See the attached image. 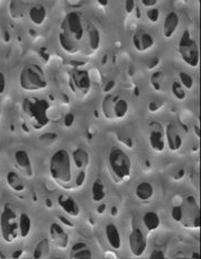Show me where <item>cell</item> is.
<instances>
[{
    "label": "cell",
    "instance_id": "2",
    "mask_svg": "<svg viewBox=\"0 0 201 259\" xmlns=\"http://www.w3.org/2000/svg\"><path fill=\"white\" fill-rule=\"evenodd\" d=\"M19 86L25 92H38L47 88V79L43 69L35 63L24 66L19 76Z\"/></svg>",
    "mask_w": 201,
    "mask_h": 259
},
{
    "label": "cell",
    "instance_id": "15",
    "mask_svg": "<svg viewBox=\"0 0 201 259\" xmlns=\"http://www.w3.org/2000/svg\"><path fill=\"white\" fill-rule=\"evenodd\" d=\"M58 204L59 206L61 207V210L70 218L75 219L80 215V213H81V208H80L78 202L71 196L61 194V195L58 197Z\"/></svg>",
    "mask_w": 201,
    "mask_h": 259
},
{
    "label": "cell",
    "instance_id": "28",
    "mask_svg": "<svg viewBox=\"0 0 201 259\" xmlns=\"http://www.w3.org/2000/svg\"><path fill=\"white\" fill-rule=\"evenodd\" d=\"M72 257L75 259H88V258H92V251L90 249L83 245V243H79L74 247L73 249V253Z\"/></svg>",
    "mask_w": 201,
    "mask_h": 259
},
{
    "label": "cell",
    "instance_id": "11",
    "mask_svg": "<svg viewBox=\"0 0 201 259\" xmlns=\"http://www.w3.org/2000/svg\"><path fill=\"white\" fill-rule=\"evenodd\" d=\"M165 143L170 151L178 152L183 146V138L178 126L173 123H169L164 130Z\"/></svg>",
    "mask_w": 201,
    "mask_h": 259
},
{
    "label": "cell",
    "instance_id": "33",
    "mask_svg": "<svg viewBox=\"0 0 201 259\" xmlns=\"http://www.w3.org/2000/svg\"><path fill=\"white\" fill-rule=\"evenodd\" d=\"M149 258H152V259H164L165 253H164L163 250H161V249H155V250L149 255Z\"/></svg>",
    "mask_w": 201,
    "mask_h": 259
},
{
    "label": "cell",
    "instance_id": "27",
    "mask_svg": "<svg viewBox=\"0 0 201 259\" xmlns=\"http://www.w3.org/2000/svg\"><path fill=\"white\" fill-rule=\"evenodd\" d=\"M49 253L48 239H42L34 249V258H46Z\"/></svg>",
    "mask_w": 201,
    "mask_h": 259
},
{
    "label": "cell",
    "instance_id": "32",
    "mask_svg": "<svg viewBox=\"0 0 201 259\" xmlns=\"http://www.w3.org/2000/svg\"><path fill=\"white\" fill-rule=\"evenodd\" d=\"M146 18L149 23L157 24L160 21V11L158 8H148L146 11Z\"/></svg>",
    "mask_w": 201,
    "mask_h": 259
},
{
    "label": "cell",
    "instance_id": "12",
    "mask_svg": "<svg viewBox=\"0 0 201 259\" xmlns=\"http://www.w3.org/2000/svg\"><path fill=\"white\" fill-rule=\"evenodd\" d=\"M49 238L52 242L61 250L68 249L70 245V237L65 229L59 222H52L49 226Z\"/></svg>",
    "mask_w": 201,
    "mask_h": 259
},
{
    "label": "cell",
    "instance_id": "23",
    "mask_svg": "<svg viewBox=\"0 0 201 259\" xmlns=\"http://www.w3.org/2000/svg\"><path fill=\"white\" fill-rule=\"evenodd\" d=\"M129 104L125 98H117L113 103V115L116 118H124L127 116Z\"/></svg>",
    "mask_w": 201,
    "mask_h": 259
},
{
    "label": "cell",
    "instance_id": "9",
    "mask_svg": "<svg viewBox=\"0 0 201 259\" xmlns=\"http://www.w3.org/2000/svg\"><path fill=\"white\" fill-rule=\"evenodd\" d=\"M148 143L150 149L157 153H163L167 147L165 143L164 128L159 123H152L149 125L148 133Z\"/></svg>",
    "mask_w": 201,
    "mask_h": 259
},
{
    "label": "cell",
    "instance_id": "18",
    "mask_svg": "<svg viewBox=\"0 0 201 259\" xmlns=\"http://www.w3.org/2000/svg\"><path fill=\"white\" fill-rule=\"evenodd\" d=\"M28 17L35 26H42V25L46 22L47 18V12L43 5L37 4L34 5L28 11Z\"/></svg>",
    "mask_w": 201,
    "mask_h": 259
},
{
    "label": "cell",
    "instance_id": "37",
    "mask_svg": "<svg viewBox=\"0 0 201 259\" xmlns=\"http://www.w3.org/2000/svg\"><path fill=\"white\" fill-rule=\"evenodd\" d=\"M97 3H98L102 7H107L108 4H109V0H97Z\"/></svg>",
    "mask_w": 201,
    "mask_h": 259
},
{
    "label": "cell",
    "instance_id": "3",
    "mask_svg": "<svg viewBox=\"0 0 201 259\" xmlns=\"http://www.w3.org/2000/svg\"><path fill=\"white\" fill-rule=\"evenodd\" d=\"M108 165L113 175L120 182H128L132 177V160L128 154L119 148H114L108 154Z\"/></svg>",
    "mask_w": 201,
    "mask_h": 259
},
{
    "label": "cell",
    "instance_id": "36",
    "mask_svg": "<svg viewBox=\"0 0 201 259\" xmlns=\"http://www.w3.org/2000/svg\"><path fill=\"white\" fill-rule=\"evenodd\" d=\"M5 87H6V82H5V78L2 73H0V93H4Z\"/></svg>",
    "mask_w": 201,
    "mask_h": 259
},
{
    "label": "cell",
    "instance_id": "17",
    "mask_svg": "<svg viewBox=\"0 0 201 259\" xmlns=\"http://www.w3.org/2000/svg\"><path fill=\"white\" fill-rule=\"evenodd\" d=\"M105 236H106V240L108 245L112 247L114 250H120L122 248V236H120L119 229L117 226L113 222L108 223L105 227Z\"/></svg>",
    "mask_w": 201,
    "mask_h": 259
},
{
    "label": "cell",
    "instance_id": "1",
    "mask_svg": "<svg viewBox=\"0 0 201 259\" xmlns=\"http://www.w3.org/2000/svg\"><path fill=\"white\" fill-rule=\"evenodd\" d=\"M49 175L60 185H68L72 181V159L67 149L55 151L49 159Z\"/></svg>",
    "mask_w": 201,
    "mask_h": 259
},
{
    "label": "cell",
    "instance_id": "31",
    "mask_svg": "<svg viewBox=\"0 0 201 259\" xmlns=\"http://www.w3.org/2000/svg\"><path fill=\"white\" fill-rule=\"evenodd\" d=\"M171 218L177 223L182 222L184 218V211L182 206H173L172 210H171Z\"/></svg>",
    "mask_w": 201,
    "mask_h": 259
},
{
    "label": "cell",
    "instance_id": "30",
    "mask_svg": "<svg viewBox=\"0 0 201 259\" xmlns=\"http://www.w3.org/2000/svg\"><path fill=\"white\" fill-rule=\"evenodd\" d=\"M178 77H179V82L182 84V87L184 89H187V91H191V89L193 88V84H194L193 78L191 77L189 73L181 71V72H179Z\"/></svg>",
    "mask_w": 201,
    "mask_h": 259
},
{
    "label": "cell",
    "instance_id": "20",
    "mask_svg": "<svg viewBox=\"0 0 201 259\" xmlns=\"http://www.w3.org/2000/svg\"><path fill=\"white\" fill-rule=\"evenodd\" d=\"M142 222L144 224L145 229H146L148 232L157 231L161 226V219L159 217V214L154 211L145 212L143 214Z\"/></svg>",
    "mask_w": 201,
    "mask_h": 259
},
{
    "label": "cell",
    "instance_id": "16",
    "mask_svg": "<svg viewBox=\"0 0 201 259\" xmlns=\"http://www.w3.org/2000/svg\"><path fill=\"white\" fill-rule=\"evenodd\" d=\"M180 25V17L177 12H169L163 22V35L165 38H172Z\"/></svg>",
    "mask_w": 201,
    "mask_h": 259
},
{
    "label": "cell",
    "instance_id": "7",
    "mask_svg": "<svg viewBox=\"0 0 201 259\" xmlns=\"http://www.w3.org/2000/svg\"><path fill=\"white\" fill-rule=\"evenodd\" d=\"M24 112L31 121L39 126H44L47 123V116L46 112L48 105L45 101L42 99H36L32 101V99H25L24 102Z\"/></svg>",
    "mask_w": 201,
    "mask_h": 259
},
{
    "label": "cell",
    "instance_id": "26",
    "mask_svg": "<svg viewBox=\"0 0 201 259\" xmlns=\"http://www.w3.org/2000/svg\"><path fill=\"white\" fill-rule=\"evenodd\" d=\"M59 42H60V46H61L64 52H67L69 54H75L79 52L80 49L77 44H74L71 39L65 36L62 33L59 34Z\"/></svg>",
    "mask_w": 201,
    "mask_h": 259
},
{
    "label": "cell",
    "instance_id": "8",
    "mask_svg": "<svg viewBox=\"0 0 201 259\" xmlns=\"http://www.w3.org/2000/svg\"><path fill=\"white\" fill-rule=\"evenodd\" d=\"M128 246L130 253L134 257L139 258L145 255L147 250V239L142 229L134 228L128 238Z\"/></svg>",
    "mask_w": 201,
    "mask_h": 259
},
{
    "label": "cell",
    "instance_id": "13",
    "mask_svg": "<svg viewBox=\"0 0 201 259\" xmlns=\"http://www.w3.org/2000/svg\"><path fill=\"white\" fill-rule=\"evenodd\" d=\"M14 162L15 166L26 178H32L34 176V169L32 165V160L26 150L19 149L14 153Z\"/></svg>",
    "mask_w": 201,
    "mask_h": 259
},
{
    "label": "cell",
    "instance_id": "19",
    "mask_svg": "<svg viewBox=\"0 0 201 259\" xmlns=\"http://www.w3.org/2000/svg\"><path fill=\"white\" fill-rule=\"evenodd\" d=\"M155 189L149 182H140L135 188V196L138 201L147 202L154 197Z\"/></svg>",
    "mask_w": 201,
    "mask_h": 259
},
{
    "label": "cell",
    "instance_id": "22",
    "mask_svg": "<svg viewBox=\"0 0 201 259\" xmlns=\"http://www.w3.org/2000/svg\"><path fill=\"white\" fill-rule=\"evenodd\" d=\"M85 35L88 36V44L89 49L92 53L97 52L100 49V44H102V36H100V32L97 27L90 26L87 28V34Z\"/></svg>",
    "mask_w": 201,
    "mask_h": 259
},
{
    "label": "cell",
    "instance_id": "21",
    "mask_svg": "<svg viewBox=\"0 0 201 259\" xmlns=\"http://www.w3.org/2000/svg\"><path fill=\"white\" fill-rule=\"evenodd\" d=\"M18 230L19 237L27 238L32 230V219L26 212L19 213L18 215Z\"/></svg>",
    "mask_w": 201,
    "mask_h": 259
},
{
    "label": "cell",
    "instance_id": "24",
    "mask_svg": "<svg viewBox=\"0 0 201 259\" xmlns=\"http://www.w3.org/2000/svg\"><path fill=\"white\" fill-rule=\"evenodd\" d=\"M91 195L94 202H103L107 196V189L102 179L97 178L91 186Z\"/></svg>",
    "mask_w": 201,
    "mask_h": 259
},
{
    "label": "cell",
    "instance_id": "25",
    "mask_svg": "<svg viewBox=\"0 0 201 259\" xmlns=\"http://www.w3.org/2000/svg\"><path fill=\"white\" fill-rule=\"evenodd\" d=\"M71 159L72 162H74L75 167H77L79 170H82V169L88 166L89 156L87 151L83 150V149H77V150H74L71 154Z\"/></svg>",
    "mask_w": 201,
    "mask_h": 259
},
{
    "label": "cell",
    "instance_id": "34",
    "mask_svg": "<svg viewBox=\"0 0 201 259\" xmlns=\"http://www.w3.org/2000/svg\"><path fill=\"white\" fill-rule=\"evenodd\" d=\"M125 9L127 14H132L135 11V0H125Z\"/></svg>",
    "mask_w": 201,
    "mask_h": 259
},
{
    "label": "cell",
    "instance_id": "38",
    "mask_svg": "<svg viewBox=\"0 0 201 259\" xmlns=\"http://www.w3.org/2000/svg\"><path fill=\"white\" fill-rule=\"evenodd\" d=\"M0 4H2V0H0Z\"/></svg>",
    "mask_w": 201,
    "mask_h": 259
},
{
    "label": "cell",
    "instance_id": "29",
    "mask_svg": "<svg viewBox=\"0 0 201 259\" xmlns=\"http://www.w3.org/2000/svg\"><path fill=\"white\" fill-rule=\"evenodd\" d=\"M171 92H172L173 96L178 99V101H183L187 97V92H185V89L182 87V84H181L178 80H175L171 84Z\"/></svg>",
    "mask_w": 201,
    "mask_h": 259
},
{
    "label": "cell",
    "instance_id": "6",
    "mask_svg": "<svg viewBox=\"0 0 201 259\" xmlns=\"http://www.w3.org/2000/svg\"><path fill=\"white\" fill-rule=\"evenodd\" d=\"M179 53L181 59L183 60L185 64L191 68H197L200 62V51L199 46L195 39L191 36L188 29L182 33L179 41Z\"/></svg>",
    "mask_w": 201,
    "mask_h": 259
},
{
    "label": "cell",
    "instance_id": "5",
    "mask_svg": "<svg viewBox=\"0 0 201 259\" xmlns=\"http://www.w3.org/2000/svg\"><path fill=\"white\" fill-rule=\"evenodd\" d=\"M61 29L62 34L79 47V44L83 41L85 34H87L82 14L79 12L68 13L61 24Z\"/></svg>",
    "mask_w": 201,
    "mask_h": 259
},
{
    "label": "cell",
    "instance_id": "14",
    "mask_svg": "<svg viewBox=\"0 0 201 259\" xmlns=\"http://www.w3.org/2000/svg\"><path fill=\"white\" fill-rule=\"evenodd\" d=\"M133 46L139 53L147 52L155 46L154 36L146 31L139 29L133 35Z\"/></svg>",
    "mask_w": 201,
    "mask_h": 259
},
{
    "label": "cell",
    "instance_id": "10",
    "mask_svg": "<svg viewBox=\"0 0 201 259\" xmlns=\"http://www.w3.org/2000/svg\"><path fill=\"white\" fill-rule=\"evenodd\" d=\"M70 86L72 87L73 92H79L87 94L91 89V80L88 71L85 70H74L70 74Z\"/></svg>",
    "mask_w": 201,
    "mask_h": 259
},
{
    "label": "cell",
    "instance_id": "4",
    "mask_svg": "<svg viewBox=\"0 0 201 259\" xmlns=\"http://www.w3.org/2000/svg\"><path fill=\"white\" fill-rule=\"evenodd\" d=\"M18 215L11 204H5L0 213V236L6 243H12L19 237Z\"/></svg>",
    "mask_w": 201,
    "mask_h": 259
},
{
    "label": "cell",
    "instance_id": "35",
    "mask_svg": "<svg viewBox=\"0 0 201 259\" xmlns=\"http://www.w3.org/2000/svg\"><path fill=\"white\" fill-rule=\"evenodd\" d=\"M158 2L159 0H140V3H142L143 6L145 8H153L158 5Z\"/></svg>",
    "mask_w": 201,
    "mask_h": 259
}]
</instances>
